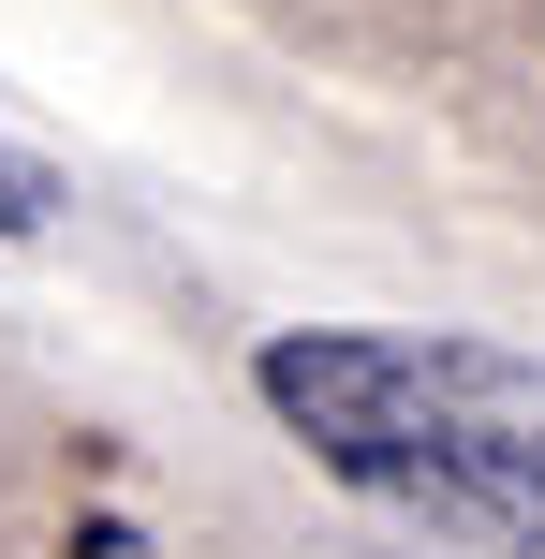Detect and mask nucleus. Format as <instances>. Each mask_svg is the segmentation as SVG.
Listing matches in <instances>:
<instances>
[{
    "label": "nucleus",
    "mask_w": 545,
    "mask_h": 559,
    "mask_svg": "<svg viewBox=\"0 0 545 559\" xmlns=\"http://www.w3.org/2000/svg\"><path fill=\"white\" fill-rule=\"evenodd\" d=\"M251 397L324 486L472 559H545V354L458 324H281Z\"/></svg>",
    "instance_id": "1"
},
{
    "label": "nucleus",
    "mask_w": 545,
    "mask_h": 559,
    "mask_svg": "<svg viewBox=\"0 0 545 559\" xmlns=\"http://www.w3.org/2000/svg\"><path fill=\"white\" fill-rule=\"evenodd\" d=\"M45 222H59V163L0 118V251H15V236H45Z\"/></svg>",
    "instance_id": "2"
}]
</instances>
